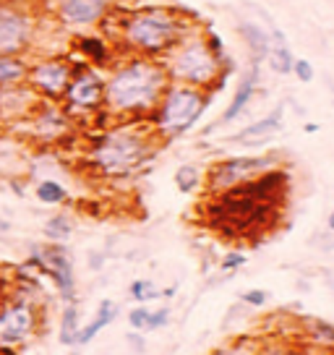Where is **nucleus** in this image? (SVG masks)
Returning a JSON list of instances; mask_svg holds the SVG:
<instances>
[{"instance_id":"f257e3e1","label":"nucleus","mask_w":334,"mask_h":355,"mask_svg":"<svg viewBox=\"0 0 334 355\" xmlns=\"http://www.w3.org/2000/svg\"><path fill=\"white\" fill-rule=\"evenodd\" d=\"M285 191L288 173L272 167L248 183L217 193L212 204V227L233 238H248L258 230H267Z\"/></svg>"},{"instance_id":"f03ea898","label":"nucleus","mask_w":334,"mask_h":355,"mask_svg":"<svg viewBox=\"0 0 334 355\" xmlns=\"http://www.w3.org/2000/svg\"><path fill=\"white\" fill-rule=\"evenodd\" d=\"M167 92V71L152 60H134L105 81V105L115 115L155 110Z\"/></svg>"},{"instance_id":"7ed1b4c3","label":"nucleus","mask_w":334,"mask_h":355,"mask_svg":"<svg viewBox=\"0 0 334 355\" xmlns=\"http://www.w3.org/2000/svg\"><path fill=\"white\" fill-rule=\"evenodd\" d=\"M149 157V141L141 131L136 128H112L105 131L91 146V165L100 170L102 175L121 178L134 173L141 167Z\"/></svg>"},{"instance_id":"20e7f679","label":"nucleus","mask_w":334,"mask_h":355,"mask_svg":"<svg viewBox=\"0 0 334 355\" xmlns=\"http://www.w3.org/2000/svg\"><path fill=\"white\" fill-rule=\"evenodd\" d=\"M206 94L196 87H170L157 105V131L165 139H175L191 131L206 110Z\"/></svg>"},{"instance_id":"39448f33","label":"nucleus","mask_w":334,"mask_h":355,"mask_svg":"<svg viewBox=\"0 0 334 355\" xmlns=\"http://www.w3.org/2000/svg\"><path fill=\"white\" fill-rule=\"evenodd\" d=\"M180 24L173 13L149 8L125 24V40L141 53H162L178 42Z\"/></svg>"},{"instance_id":"423d86ee","label":"nucleus","mask_w":334,"mask_h":355,"mask_svg":"<svg viewBox=\"0 0 334 355\" xmlns=\"http://www.w3.org/2000/svg\"><path fill=\"white\" fill-rule=\"evenodd\" d=\"M24 266H32V272H42L53 279L58 295L63 303H76V275H73V261L68 256L63 243H34L29 248V259Z\"/></svg>"},{"instance_id":"0eeeda50","label":"nucleus","mask_w":334,"mask_h":355,"mask_svg":"<svg viewBox=\"0 0 334 355\" xmlns=\"http://www.w3.org/2000/svg\"><path fill=\"white\" fill-rule=\"evenodd\" d=\"M220 71V60L212 44L193 40V42H183L175 50V55L170 60V73L183 81L186 87H206L212 84L214 76Z\"/></svg>"},{"instance_id":"6e6552de","label":"nucleus","mask_w":334,"mask_h":355,"mask_svg":"<svg viewBox=\"0 0 334 355\" xmlns=\"http://www.w3.org/2000/svg\"><path fill=\"white\" fill-rule=\"evenodd\" d=\"M37 306L29 298H11L0 306V347H19L37 332Z\"/></svg>"},{"instance_id":"1a4fd4ad","label":"nucleus","mask_w":334,"mask_h":355,"mask_svg":"<svg viewBox=\"0 0 334 355\" xmlns=\"http://www.w3.org/2000/svg\"><path fill=\"white\" fill-rule=\"evenodd\" d=\"M274 167L272 157H230L222 159L209 170V191L212 193H222L227 189H235L240 183H248L256 175L267 173Z\"/></svg>"},{"instance_id":"9d476101","label":"nucleus","mask_w":334,"mask_h":355,"mask_svg":"<svg viewBox=\"0 0 334 355\" xmlns=\"http://www.w3.org/2000/svg\"><path fill=\"white\" fill-rule=\"evenodd\" d=\"M66 110L73 112H94L105 105V78L91 68H78L66 87Z\"/></svg>"},{"instance_id":"9b49d317","label":"nucleus","mask_w":334,"mask_h":355,"mask_svg":"<svg viewBox=\"0 0 334 355\" xmlns=\"http://www.w3.org/2000/svg\"><path fill=\"white\" fill-rule=\"evenodd\" d=\"M34 19L29 11L13 3H0V53L19 55L32 44Z\"/></svg>"},{"instance_id":"f8f14e48","label":"nucleus","mask_w":334,"mask_h":355,"mask_svg":"<svg viewBox=\"0 0 334 355\" xmlns=\"http://www.w3.org/2000/svg\"><path fill=\"white\" fill-rule=\"evenodd\" d=\"M71 76H73V66H68L66 60H60V58H45V60L29 66V71H26V84L39 97L55 102V100H63Z\"/></svg>"},{"instance_id":"ddd939ff","label":"nucleus","mask_w":334,"mask_h":355,"mask_svg":"<svg viewBox=\"0 0 334 355\" xmlns=\"http://www.w3.org/2000/svg\"><path fill=\"white\" fill-rule=\"evenodd\" d=\"M39 94L34 92L29 84H8V87H0V118L11 123L26 121L37 105H39Z\"/></svg>"},{"instance_id":"4468645a","label":"nucleus","mask_w":334,"mask_h":355,"mask_svg":"<svg viewBox=\"0 0 334 355\" xmlns=\"http://www.w3.org/2000/svg\"><path fill=\"white\" fill-rule=\"evenodd\" d=\"M107 11V0H63L60 19L71 26H89L97 24Z\"/></svg>"},{"instance_id":"2eb2a0df","label":"nucleus","mask_w":334,"mask_h":355,"mask_svg":"<svg viewBox=\"0 0 334 355\" xmlns=\"http://www.w3.org/2000/svg\"><path fill=\"white\" fill-rule=\"evenodd\" d=\"M282 112H285L282 107H274L267 118L251 123L248 128H243L240 133H235L233 141L235 144H258V141H264L269 136H274V133L282 128Z\"/></svg>"},{"instance_id":"dca6fc26","label":"nucleus","mask_w":334,"mask_h":355,"mask_svg":"<svg viewBox=\"0 0 334 355\" xmlns=\"http://www.w3.org/2000/svg\"><path fill=\"white\" fill-rule=\"evenodd\" d=\"M118 313H121V309H118L115 300H110V298L100 300V306H97V311H94V319L78 329L76 345H89L105 327H110V324L118 319Z\"/></svg>"},{"instance_id":"f3484780","label":"nucleus","mask_w":334,"mask_h":355,"mask_svg":"<svg viewBox=\"0 0 334 355\" xmlns=\"http://www.w3.org/2000/svg\"><path fill=\"white\" fill-rule=\"evenodd\" d=\"M256 81H258V68H254V71H251V73L240 81V87L235 89L233 100H230V105H227V110L222 112V118L217 121V125L233 123L235 118H240V115H243V110L251 105L254 94H256Z\"/></svg>"},{"instance_id":"a211bd4d","label":"nucleus","mask_w":334,"mask_h":355,"mask_svg":"<svg viewBox=\"0 0 334 355\" xmlns=\"http://www.w3.org/2000/svg\"><path fill=\"white\" fill-rule=\"evenodd\" d=\"M78 329H81V311H78L76 303H66L63 311H60V327H58V343L66 345V347H73L78 337Z\"/></svg>"},{"instance_id":"6ab92c4d","label":"nucleus","mask_w":334,"mask_h":355,"mask_svg":"<svg viewBox=\"0 0 334 355\" xmlns=\"http://www.w3.org/2000/svg\"><path fill=\"white\" fill-rule=\"evenodd\" d=\"M26 71H29V63L24 58L0 53V87L26 81Z\"/></svg>"},{"instance_id":"aec40b11","label":"nucleus","mask_w":334,"mask_h":355,"mask_svg":"<svg viewBox=\"0 0 334 355\" xmlns=\"http://www.w3.org/2000/svg\"><path fill=\"white\" fill-rule=\"evenodd\" d=\"M34 196L39 204H47V207H58V204H63L68 199V189L63 183H58L53 178H45V180H39L37 183V189H34Z\"/></svg>"},{"instance_id":"412c9836","label":"nucleus","mask_w":334,"mask_h":355,"mask_svg":"<svg viewBox=\"0 0 334 355\" xmlns=\"http://www.w3.org/2000/svg\"><path fill=\"white\" fill-rule=\"evenodd\" d=\"M73 235V220L68 214H53L50 220L45 222V238L50 243H66L68 238Z\"/></svg>"},{"instance_id":"4be33fe9","label":"nucleus","mask_w":334,"mask_h":355,"mask_svg":"<svg viewBox=\"0 0 334 355\" xmlns=\"http://www.w3.org/2000/svg\"><path fill=\"white\" fill-rule=\"evenodd\" d=\"M279 44H274L272 50H269V63H272V71H277V73H290L292 71V55H290L288 44L282 40V34H277Z\"/></svg>"},{"instance_id":"5701e85b","label":"nucleus","mask_w":334,"mask_h":355,"mask_svg":"<svg viewBox=\"0 0 334 355\" xmlns=\"http://www.w3.org/2000/svg\"><path fill=\"white\" fill-rule=\"evenodd\" d=\"M128 295L136 300V303H149V300L162 298V290H157V285L152 279H134L131 288H128Z\"/></svg>"},{"instance_id":"b1692460","label":"nucleus","mask_w":334,"mask_h":355,"mask_svg":"<svg viewBox=\"0 0 334 355\" xmlns=\"http://www.w3.org/2000/svg\"><path fill=\"white\" fill-rule=\"evenodd\" d=\"M78 50L89 60H94V63H105L107 60V44L97 40V37H81L78 40Z\"/></svg>"},{"instance_id":"393cba45","label":"nucleus","mask_w":334,"mask_h":355,"mask_svg":"<svg viewBox=\"0 0 334 355\" xmlns=\"http://www.w3.org/2000/svg\"><path fill=\"white\" fill-rule=\"evenodd\" d=\"M199 183H201L199 167H193V165L178 167V173H175V186H178V191L191 193V191L199 189Z\"/></svg>"},{"instance_id":"a878e982","label":"nucleus","mask_w":334,"mask_h":355,"mask_svg":"<svg viewBox=\"0 0 334 355\" xmlns=\"http://www.w3.org/2000/svg\"><path fill=\"white\" fill-rule=\"evenodd\" d=\"M240 34H243L245 40L251 42V47L256 50V55H267L269 53V40H267V34L261 32L258 26H254V24H240Z\"/></svg>"},{"instance_id":"bb28decb","label":"nucleus","mask_w":334,"mask_h":355,"mask_svg":"<svg viewBox=\"0 0 334 355\" xmlns=\"http://www.w3.org/2000/svg\"><path fill=\"white\" fill-rule=\"evenodd\" d=\"M149 319H152V309H146L144 303H139L136 309L128 311V327H131L134 332H144L146 334Z\"/></svg>"},{"instance_id":"cd10ccee","label":"nucleus","mask_w":334,"mask_h":355,"mask_svg":"<svg viewBox=\"0 0 334 355\" xmlns=\"http://www.w3.org/2000/svg\"><path fill=\"white\" fill-rule=\"evenodd\" d=\"M167 322H170V306H162V309H152V319H149V327H146V332L165 329Z\"/></svg>"},{"instance_id":"c85d7f7f","label":"nucleus","mask_w":334,"mask_h":355,"mask_svg":"<svg viewBox=\"0 0 334 355\" xmlns=\"http://www.w3.org/2000/svg\"><path fill=\"white\" fill-rule=\"evenodd\" d=\"M240 300H243L245 306H251V309H264L267 306V300H269V293H264V290H245L243 295H240Z\"/></svg>"},{"instance_id":"c756f323","label":"nucleus","mask_w":334,"mask_h":355,"mask_svg":"<svg viewBox=\"0 0 334 355\" xmlns=\"http://www.w3.org/2000/svg\"><path fill=\"white\" fill-rule=\"evenodd\" d=\"M212 355H264V350H256L254 345H227Z\"/></svg>"},{"instance_id":"7c9ffc66","label":"nucleus","mask_w":334,"mask_h":355,"mask_svg":"<svg viewBox=\"0 0 334 355\" xmlns=\"http://www.w3.org/2000/svg\"><path fill=\"white\" fill-rule=\"evenodd\" d=\"M292 73L301 78L303 84H308V81H313V66L308 63V60H303V58H298V60H292Z\"/></svg>"},{"instance_id":"2f4dec72","label":"nucleus","mask_w":334,"mask_h":355,"mask_svg":"<svg viewBox=\"0 0 334 355\" xmlns=\"http://www.w3.org/2000/svg\"><path fill=\"white\" fill-rule=\"evenodd\" d=\"M245 264V254H238V251H233V254H227L222 259V269L225 272H233V269H240V266Z\"/></svg>"},{"instance_id":"473e14b6","label":"nucleus","mask_w":334,"mask_h":355,"mask_svg":"<svg viewBox=\"0 0 334 355\" xmlns=\"http://www.w3.org/2000/svg\"><path fill=\"white\" fill-rule=\"evenodd\" d=\"M125 343L134 347V353H144V350H146L144 332H134V329H131V332L125 334Z\"/></svg>"},{"instance_id":"72a5a7b5","label":"nucleus","mask_w":334,"mask_h":355,"mask_svg":"<svg viewBox=\"0 0 334 355\" xmlns=\"http://www.w3.org/2000/svg\"><path fill=\"white\" fill-rule=\"evenodd\" d=\"M267 355V353H264ZM274 355H306L303 350H295V347H285V350H277Z\"/></svg>"},{"instance_id":"f704fd0d","label":"nucleus","mask_w":334,"mask_h":355,"mask_svg":"<svg viewBox=\"0 0 334 355\" xmlns=\"http://www.w3.org/2000/svg\"><path fill=\"white\" fill-rule=\"evenodd\" d=\"M11 233V222L6 220V217H0V235Z\"/></svg>"},{"instance_id":"c9c22d12","label":"nucleus","mask_w":334,"mask_h":355,"mask_svg":"<svg viewBox=\"0 0 334 355\" xmlns=\"http://www.w3.org/2000/svg\"><path fill=\"white\" fill-rule=\"evenodd\" d=\"M175 293H178V288H175V285H173V288L162 290V298H173V295H175Z\"/></svg>"},{"instance_id":"e433bc0d","label":"nucleus","mask_w":334,"mask_h":355,"mask_svg":"<svg viewBox=\"0 0 334 355\" xmlns=\"http://www.w3.org/2000/svg\"><path fill=\"white\" fill-rule=\"evenodd\" d=\"M326 225H329V230L334 233V209L329 211V220H326Z\"/></svg>"}]
</instances>
